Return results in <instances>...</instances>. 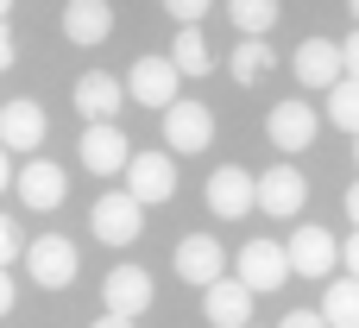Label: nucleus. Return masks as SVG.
Masks as SVG:
<instances>
[{"mask_svg": "<svg viewBox=\"0 0 359 328\" xmlns=\"http://www.w3.org/2000/svg\"><path fill=\"white\" fill-rule=\"evenodd\" d=\"M215 145V114H208V101H170L164 107V152L170 158H189V152H208Z\"/></svg>", "mask_w": 359, "mask_h": 328, "instance_id": "obj_1", "label": "nucleus"}, {"mask_svg": "<svg viewBox=\"0 0 359 328\" xmlns=\"http://www.w3.org/2000/svg\"><path fill=\"white\" fill-rule=\"evenodd\" d=\"M88 228H95V240H101V247H133V240H139V228H145V202H133L126 190H107V196L95 202Z\"/></svg>", "mask_w": 359, "mask_h": 328, "instance_id": "obj_2", "label": "nucleus"}, {"mask_svg": "<svg viewBox=\"0 0 359 328\" xmlns=\"http://www.w3.org/2000/svg\"><path fill=\"white\" fill-rule=\"evenodd\" d=\"M233 278L259 297V291H284V278H290V253L278 247V240H246L240 247V259H233Z\"/></svg>", "mask_w": 359, "mask_h": 328, "instance_id": "obj_3", "label": "nucleus"}, {"mask_svg": "<svg viewBox=\"0 0 359 328\" xmlns=\"http://www.w3.org/2000/svg\"><path fill=\"white\" fill-rule=\"evenodd\" d=\"M126 196L133 202H170L177 196V158L170 152H133L126 158Z\"/></svg>", "mask_w": 359, "mask_h": 328, "instance_id": "obj_4", "label": "nucleus"}, {"mask_svg": "<svg viewBox=\"0 0 359 328\" xmlns=\"http://www.w3.org/2000/svg\"><path fill=\"white\" fill-rule=\"evenodd\" d=\"M25 272H32V284H44V291H63V284H76V247L63 240V234H44V240H32L25 253Z\"/></svg>", "mask_w": 359, "mask_h": 328, "instance_id": "obj_5", "label": "nucleus"}, {"mask_svg": "<svg viewBox=\"0 0 359 328\" xmlns=\"http://www.w3.org/2000/svg\"><path fill=\"white\" fill-rule=\"evenodd\" d=\"M177 63L170 57H139L133 70H126V101H139V107H170L177 101Z\"/></svg>", "mask_w": 359, "mask_h": 328, "instance_id": "obj_6", "label": "nucleus"}, {"mask_svg": "<svg viewBox=\"0 0 359 328\" xmlns=\"http://www.w3.org/2000/svg\"><path fill=\"white\" fill-rule=\"evenodd\" d=\"M76 152H82V164H88L95 177H120V171H126V158H133V145H126V133H120L114 120H88Z\"/></svg>", "mask_w": 359, "mask_h": 328, "instance_id": "obj_7", "label": "nucleus"}, {"mask_svg": "<svg viewBox=\"0 0 359 328\" xmlns=\"http://www.w3.org/2000/svg\"><path fill=\"white\" fill-rule=\"evenodd\" d=\"M316 126H322V114H316L309 101H278V107L265 114V133H271L278 152H309V145H316Z\"/></svg>", "mask_w": 359, "mask_h": 328, "instance_id": "obj_8", "label": "nucleus"}, {"mask_svg": "<svg viewBox=\"0 0 359 328\" xmlns=\"http://www.w3.org/2000/svg\"><path fill=\"white\" fill-rule=\"evenodd\" d=\"M303 202H309V183H303L297 164H271L252 190V209H265V215H297Z\"/></svg>", "mask_w": 359, "mask_h": 328, "instance_id": "obj_9", "label": "nucleus"}, {"mask_svg": "<svg viewBox=\"0 0 359 328\" xmlns=\"http://www.w3.org/2000/svg\"><path fill=\"white\" fill-rule=\"evenodd\" d=\"M284 253H290V272H303V278H328L341 265V240L328 228H297Z\"/></svg>", "mask_w": 359, "mask_h": 328, "instance_id": "obj_10", "label": "nucleus"}, {"mask_svg": "<svg viewBox=\"0 0 359 328\" xmlns=\"http://www.w3.org/2000/svg\"><path fill=\"white\" fill-rule=\"evenodd\" d=\"M177 278L183 284H215V278H227V253H221V240L215 234H189V240H177Z\"/></svg>", "mask_w": 359, "mask_h": 328, "instance_id": "obj_11", "label": "nucleus"}, {"mask_svg": "<svg viewBox=\"0 0 359 328\" xmlns=\"http://www.w3.org/2000/svg\"><path fill=\"white\" fill-rule=\"evenodd\" d=\"M290 63H297V82H303V88H334V82L347 76V63H341V44H334V38H303Z\"/></svg>", "mask_w": 359, "mask_h": 328, "instance_id": "obj_12", "label": "nucleus"}, {"mask_svg": "<svg viewBox=\"0 0 359 328\" xmlns=\"http://www.w3.org/2000/svg\"><path fill=\"white\" fill-rule=\"evenodd\" d=\"M13 190H19V202H25V209H57V202H63V190H69V177H63L50 158H25V164L13 171Z\"/></svg>", "mask_w": 359, "mask_h": 328, "instance_id": "obj_13", "label": "nucleus"}, {"mask_svg": "<svg viewBox=\"0 0 359 328\" xmlns=\"http://www.w3.org/2000/svg\"><path fill=\"white\" fill-rule=\"evenodd\" d=\"M101 303L114 310V316H145L151 310V272H139V265H114L107 272V284H101Z\"/></svg>", "mask_w": 359, "mask_h": 328, "instance_id": "obj_14", "label": "nucleus"}, {"mask_svg": "<svg viewBox=\"0 0 359 328\" xmlns=\"http://www.w3.org/2000/svg\"><path fill=\"white\" fill-rule=\"evenodd\" d=\"M120 107H126V82L120 76H107V70L76 76V114L82 120H114Z\"/></svg>", "mask_w": 359, "mask_h": 328, "instance_id": "obj_15", "label": "nucleus"}, {"mask_svg": "<svg viewBox=\"0 0 359 328\" xmlns=\"http://www.w3.org/2000/svg\"><path fill=\"white\" fill-rule=\"evenodd\" d=\"M252 190H259V177H252V171H240V164H221V171L208 177V209H215L221 221H240V215L252 209Z\"/></svg>", "mask_w": 359, "mask_h": 328, "instance_id": "obj_16", "label": "nucleus"}, {"mask_svg": "<svg viewBox=\"0 0 359 328\" xmlns=\"http://www.w3.org/2000/svg\"><path fill=\"white\" fill-rule=\"evenodd\" d=\"M202 316L215 328H246L252 322V291H246L240 278H215V284L202 291Z\"/></svg>", "mask_w": 359, "mask_h": 328, "instance_id": "obj_17", "label": "nucleus"}, {"mask_svg": "<svg viewBox=\"0 0 359 328\" xmlns=\"http://www.w3.org/2000/svg\"><path fill=\"white\" fill-rule=\"evenodd\" d=\"M0 145L6 152H38L44 145V107L38 101H6L0 107Z\"/></svg>", "mask_w": 359, "mask_h": 328, "instance_id": "obj_18", "label": "nucleus"}, {"mask_svg": "<svg viewBox=\"0 0 359 328\" xmlns=\"http://www.w3.org/2000/svg\"><path fill=\"white\" fill-rule=\"evenodd\" d=\"M114 32V6L107 0H69L63 6V38L69 44H101Z\"/></svg>", "mask_w": 359, "mask_h": 328, "instance_id": "obj_19", "label": "nucleus"}, {"mask_svg": "<svg viewBox=\"0 0 359 328\" xmlns=\"http://www.w3.org/2000/svg\"><path fill=\"white\" fill-rule=\"evenodd\" d=\"M170 63H177V76H208V70H215V51H208L202 25H177V44H170Z\"/></svg>", "mask_w": 359, "mask_h": 328, "instance_id": "obj_20", "label": "nucleus"}, {"mask_svg": "<svg viewBox=\"0 0 359 328\" xmlns=\"http://www.w3.org/2000/svg\"><path fill=\"white\" fill-rule=\"evenodd\" d=\"M271 63H278V51H271L265 38H240V44H233V57H227L233 82H246V88H252V82H265V76H271Z\"/></svg>", "mask_w": 359, "mask_h": 328, "instance_id": "obj_21", "label": "nucleus"}, {"mask_svg": "<svg viewBox=\"0 0 359 328\" xmlns=\"http://www.w3.org/2000/svg\"><path fill=\"white\" fill-rule=\"evenodd\" d=\"M322 322L328 328H359V278H334L328 284V297H322Z\"/></svg>", "mask_w": 359, "mask_h": 328, "instance_id": "obj_22", "label": "nucleus"}, {"mask_svg": "<svg viewBox=\"0 0 359 328\" xmlns=\"http://www.w3.org/2000/svg\"><path fill=\"white\" fill-rule=\"evenodd\" d=\"M227 19L240 38H265L278 25V0H227Z\"/></svg>", "mask_w": 359, "mask_h": 328, "instance_id": "obj_23", "label": "nucleus"}, {"mask_svg": "<svg viewBox=\"0 0 359 328\" xmlns=\"http://www.w3.org/2000/svg\"><path fill=\"white\" fill-rule=\"evenodd\" d=\"M328 120H334L341 133H359V76H341V82L328 88Z\"/></svg>", "mask_w": 359, "mask_h": 328, "instance_id": "obj_24", "label": "nucleus"}, {"mask_svg": "<svg viewBox=\"0 0 359 328\" xmlns=\"http://www.w3.org/2000/svg\"><path fill=\"white\" fill-rule=\"evenodd\" d=\"M215 0H164V13L177 19V25H202V13H208Z\"/></svg>", "mask_w": 359, "mask_h": 328, "instance_id": "obj_25", "label": "nucleus"}, {"mask_svg": "<svg viewBox=\"0 0 359 328\" xmlns=\"http://www.w3.org/2000/svg\"><path fill=\"white\" fill-rule=\"evenodd\" d=\"M19 253H25V240H19V228H13V221L0 215V265H13Z\"/></svg>", "mask_w": 359, "mask_h": 328, "instance_id": "obj_26", "label": "nucleus"}, {"mask_svg": "<svg viewBox=\"0 0 359 328\" xmlns=\"http://www.w3.org/2000/svg\"><path fill=\"white\" fill-rule=\"evenodd\" d=\"M278 328H328V322H322V310H290Z\"/></svg>", "mask_w": 359, "mask_h": 328, "instance_id": "obj_27", "label": "nucleus"}, {"mask_svg": "<svg viewBox=\"0 0 359 328\" xmlns=\"http://www.w3.org/2000/svg\"><path fill=\"white\" fill-rule=\"evenodd\" d=\"M13 57H19V38H13V25L0 19V70H13Z\"/></svg>", "mask_w": 359, "mask_h": 328, "instance_id": "obj_28", "label": "nucleus"}, {"mask_svg": "<svg viewBox=\"0 0 359 328\" xmlns=\"http://www.w3.org/2000/svg\"><path fill=\"white\" fill-rule=\"evenodd\" d=\"M341 63H347V76H359V25H353V38L341 44Z\"/></svg>", "mask_w": 359, "mask_h": 328, "instance_id": "obj_29", "label": "nucleus"}, {"mask_svg": "<svg viewBox=\"0 0 359 328\" xmlns=\"http://www.w3.org/2000/svg\"><path fill=\"white\" fill-rule=\"evenodd\" d=\"M88 328H133V316H114V310H101V316H95Z\"/></svg>", "mask_w": 359, "mask_h": 328, "instance_id": "obj_30", "label": "nucleus"}, {"mask_svg": "<svg viewBox=\"0 0 359 328\" xmlns=\"http://www.w3.org/2000/svg\"><path fill=\"white\" fill-rule=\"evenodd\" d=\"M341 259H347V272H353V278H359V228H353V240L341 247Z\"/></svg>", "mask_w": 359, "mask_h": 328, "instance_id": "obj_31", "label": "nucleus"}, {"mask_svg": "<svg viewBox=\"0 0 359 328\" xmlns=\"http://www.w3.org/2000/svg\"><path fill=\"white\" fill-rule=\"evenodd\" d=\"M13 310V278H6V265H0V316Z\"/></svg>", "mask_w": 359, "mask_h": 328, "instance_id": "obj_32", "label": "nucleus"}, {"mask_svg": "<svg viewBox=\"0 0 359 328\" xmlns=\"http://www.w3.org/2000/svg\"><path fill=\"white\" fill-rule=\"evenodd\" d=\"M0 190H13V152L0 145Z\"/></svg>", "mask_w": 359, "mask_h": 328, "instance_id": "obj_33", "label": "nucleus"}, {"mask_svg": "<svg viewBox=\"0 0 359 328\" xmlns=\"http://www.w3.org/2000/svg\"><path fill=\"white\" fill-rule=\"evenodd\" d=\"M347 215H353V228H359V183L347 190Z\"/></svg>", "mask_w": 359, "mask_h": 328, "instance_id": "obj_34", "label": "nucleus"}, {"mask_svg": "<svg viewBox=\"0 0 359 328\" xmlns=\"http://www.w3.org/2000/svg\"><path fill=\"white\" fill-rule=\"evenodd\" d=\"M6 13H13V0H0V19H6Z\"/></svg>", "mask_w": 359, "mask_h": 328, "instance_id": "obj_35", "label": "nucleus"}, {"mask_svg": "<svg viewBox=\"0 0 359 328\" xmlns=\"http://www.w3.org/2000/svg\"><path fill=\"white\" fill-rule=\"evenodd\" d=\"M347 6H353V19H359V0H347Z\"/></svg>", "mask_w": 359, "mask_h": 328, "instance_id": "obj_36", "label": "nucleus"}, {"mask_svg": "<svg viewBox=\"0 0 359 328\" xmlns=\"http://www.w3.org/2000/svg\"><path fill=\"white\" fill-rule=\"evenodd\" d=\"M353 158H359V133H353Z\"/></svg>", "mask_w": 359, "mask_h": 328, "instance_id": "obj_37", "label": "nucleus"}, {"mask_svg": "<svg viewBox=\"0 0 359 328\" xmlns=\"http://www.w3.org/2000/svg\"><path fill=\"white\" fill-rule=\"evenodd\" d=\"M246 328H252V322H246Z\"/></svg>", "mask_w": 359, "mask_h": 328, "instance_id": "obj_38", "label": "nucleus"}]
</instances>
